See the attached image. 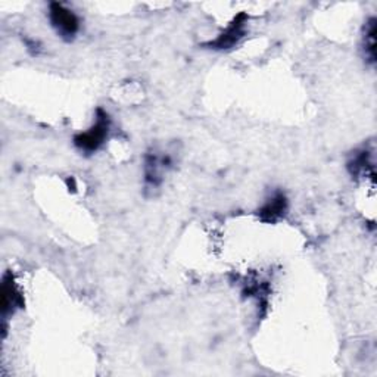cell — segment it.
<instances>
[{
  "label": "cell",
  "instance_id": "cell-1",
  "mask_svg": "<svg viewBox=\"0 0 377 377\" xmlns=\"http://www.w3.org/2000/svg\"><path fill=\"white\" fill-rule=\"evenodd\" d=\"M109 129H111V121L108 114L99 109L98 117H96V122L92 125V127L87 131L79 134V136L74 139L75 146L84 152L98 151L103 144L105 139L108 138Z\"/></svg>",
  "mask_w": 377,
  "mask_h": 377
},
{
  "label": "cell",
  "instance_id": "cell-2",
  "mask_svg": "<svg viewBox=\"0 0 377 377\" xmlns=\"http://www.w3.org/2000/svg\"><path fill=\"white\" fill-rule=\"evenodd\" d=\"M49 19L52 27L65 40H73L80 30V19L74 11L62 3H52L49 8Z\"/></svg>",
  "mask_w": 377,
  "mask_h": 377
},
{
  "label": "cell",
  "instance_id": "cell-3",
  "mask_svg": "<svg viewBox=\"0 0 377 377\" xmlns=\"http://www.w3.org/2000/svg\"><path fill=\"white\" fill-rule=\"evenodd\" d=\"M245 27L246 16L242 14L237 18H235V21L226 28V31L223 34H220L217 37L216 42L211 43V46H214L216 49H230V47L237 44L240 38L245 36Z\"/></svg>",
  "mask_w": 377,
  "mask_h": 377
},
{
  "label": "cell",
  "instance_id": "cell-4",
  "mask_svg": "<svg viewBox=\"0 0 377 377\" xmlns=\"http://www.w3.org/2000/svg\"><path fill=\"white\" fill-rule=\"evenodd\" d=\"M171 159L168 157H159L157 153L148 155L144 161V180L149 186L157 187L162 181V171L168 168Z\"/></svg>",
  "mask_w": 377,
  "mask_h": 377
},
{
  "label": "cell",
  "instance_id": "cell-5",
  "mask_svg": "<svg viewBox=\"0 0 377 377\" xmlns=\"http://www.w3.org/2000/svg\"><path fill=\"white\" fill-rule=\"evenodd\" d=\"M287 211V199L283 193H276V195L268 199L264 207L259 209V217L264 221H276L280 217H283Z\"/></svg>",
  "mask_w": 377,
  "mask_h": 377
},
{
  "label": "cell",
  "instance_id": "cell-6",
  "mask_svg": "<svg viewBox=\"0 0 377 377\" xmlns=\"http://www.w3.org/2000/svg\"><path fill=\"white\" fill-rule=\"evenodd\" d=\"M373 153L367 149H363L359 152L355 157L348 162V168H350L351 174L355 177L365 176V174H370L374 176V161H373Z\"/></svg>",
  "mask_w": 377,
  "mask_h": 377
},
{
  "label": "cell",
  "instance_id": "cell-7",
  "mask_svg": "<svg viewBox=\"0 0 377 377\" xmlns=\"http://www.w3.org/2000/svg\"><path fill=\"white\" fill-rule=\"evenodd\" d=\"M23 305V299L19 292L16 291L15 283L12 278L5 277L3 286H2V314L6 317L8 313H14L15 308H19Z\"/></svg>",
  "mask_w": 377,
  "mask_h": 377
},
{
  "label": "cell",
  "instance_id": "cell-8",
  "mask_svg": "<svg viewBox=\"0 0 377 377\" xmlns=\"http://www.w3.org/2000/svg\"><path fill=\"white\" fill-rule=\"evenodd\" d=\"M363 49L367 60L372 64L376 62V19L372 18L369 23L365 24V30L363 36Z\"/></svg>",
  "mask_w": 377,
  "mask_h": 377
}]
</instances>
